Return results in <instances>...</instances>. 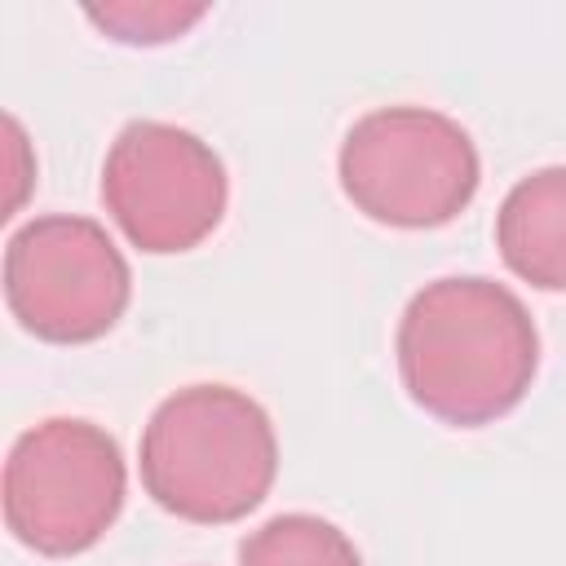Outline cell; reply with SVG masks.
Segmentation results:
<instances>
[{
  "label": "cell",
  "mask_w": 566,
  "mask_h": 566,
  "mask_svg": "<svg viewBox=\"0 0 566 566\" xmlns=\"http://www.w3.org/2000/svg\"><path fill=\"white\" fill-rule=\"evenodd\" d=\"M279 438L270 411L234 385H186L142 429L146 495L199 526L248 517L274 486Z\"/></svg>",
  "instance_id": "cell-2"
},
{
  "label": "cell",
  "mask_w": 566,
  "mask_h": 566,
  "mask_svg": "<svg viewBox=\"0 0 566 566\" xmlns=\"http://www.w3.org/2000/svg\"><path fill=\"white\" fill-rule=\"evenodd\" d=\"M495 243L517 279L544 292H566V164L535 168L504 195Z\"/></svg>",
  "instance_id": "cell-7"
},
{
  "label": "cell",
  "mask_w": 566,
  "mask_h": 566,
  "mask_svg": "<svg viewBox=\"0 0 566 566\" xmlns=\"http://www.w3.org/2000/svg\"><path fill=\"white\" fill-rule=\"evenodd\" d=\"M203 13H208V4H199V0L195 4H186V0H106V4L84 9V18L119 44H168V40L186 35Z\"/></svg>",
  "instance_id": "cell-9"
},
{
  "label": "cell",
  "mask_w": 566,
  "mask_h": 566,
  "mask_svg": "<svg viewBox=\"0 0 566 566\" xmlns=\"http://www.w3.org/2000/svg\"><path fill=\"white\" fill-rule=\"evenodd\" d=\"M398 376L420 411L478 429L509 416L539 367V332L517 292L482 274L424 283L398 318Z\"/></svg>",
  "instance_id": "cell-1"
},
{
  "label": "cell",
  "mask_w": 566,
  "mask_h": 566,
  "mask_svg": "<svg viewBox=\"0 0 566 566\" xmlns=\"http://www.w3.org/2000/svg\"><path fill=\"white\" fill-rule=\"evenodd\" d=\"M239 566H363L354 539L314 513H279L239 544Z\"/></svg>",
  "instance_id": "cell-8"
},
{
  "label": "cell",
  "mask_w": 566,
  "mask_h": 566,
  "mask_svg": "<svg viewBox=\"0 0 566 566\" xmlns=\"http://www.w3.org/2000/svg\"><path fill=\"white\" fill-rule=\"evenodd\" d=\"M133 296V270L115 239L75 212L31 217L4 248L9 314L49 345L106 336Z\"/></svg>",
  "instance_id": "cell-5"
},
{
  "label": "cell",
  "mask_w": 566,
  "mask_h": 566,
  "mask_svg": "<svg viewBox=\"0 0 566 566\" xmlns=\"http://www.w3.org/2000/svg\"><path fill=\"white\" fill-rule=\"evenodd\" d=\"M128 491L119 442L75 416L31 424L4 460V526L40 557L93 548L119 517Z\"/></svg>",
  "instance_id": "cell-4"
},
{
  "label": "cell",
  "mask_w": 566,
  "mask_h": 566,
  "mask_svg": "<svg viewBox=\"0 0 566 566\" xmlns=\"http://www.w3.org/2000/svg\"><path fill=\"white\" fill-rule=\"evenodd\" d=\"M230 181L221 155L190 128L133 119L106 150L102 203L142 252H190L226 217Z\"/></svg>",
  "instance_id": "cell-6"
},
{
  "label": "cell",
  "mask_w": 566,
  "mask_h": 566,
  "mask_svg": "<svg viewBox=\"0 0 566 566\" xmlns=\"http://www.w3.org/2000/svg\"><path fill=\"white\" fill-rule=\"evenodd\" d=\"M336 177L363 217L433 230L473 203L482 164L460 119L433 106H376L349 124Z\"/></svg>",
  "instance_id": "cell-3"
}]
</instances>
